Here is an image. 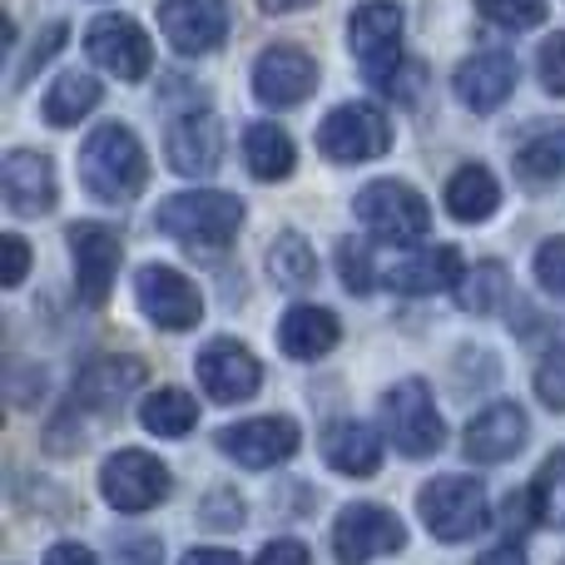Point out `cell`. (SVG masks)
I'll use <instances>...</instances> for the list:
<instances>
[{"instance_id":"1","label":"cell","mask_w":565,"mask_h":565,"mask_svg":"<svg viewBox=\"0 0 565 565\" xmlns=\"http://www.w3.org/2000/svg\"><path fill=\"white\" fill-rule=\"evenodd\" d=\"M79 179L99 204H129L145 194L149 184V159L145 145L135 139L129 125H99L79 149Z\"/></svg>"},{"instance_id":"2","label":"cell","mask_w":565,"mask_h":565,"mask_svg":"<svg viewBox=\"0 0 565 565\" xmlns=\"http://www.w3.org/2000/svg\"><path fill=\"white\" fill-rule=\"evenodd\" d=\"M244 224V199L224 189H189L159 204V228L184 248H228Z\"/></svg>"},{"instance_id":"3","label":"cell","mask_w":565,"mask_h":565,"mask_svg":"<svg viewBox=\"0 0 565 565\" xmlns=\"http://www.w3.org/2000/svg\"><path fill=\"white\" fill-rule=\"evenodd\" d=\"M352 214L362 218V228L382 238V244H397V248H412L427 238L431 228V209L417 189L397 184V179H372L358 199H352Z\"/></svg>"},{"instance_id":"4","label":"cell","mask_w":565,"mask_h":565,"mask_svg":"<svg viewBox=\"0 0 565 565\" xmlns=\"http://www.w3.org/2000/svg\"><path fill=\"white\" fill-rule=\"evenodd\" d=\"M348 45L362 75L372 85H387L402 70V10L392 0H362L348 20Z\"/></svg>"},{"instance_id":"5","label":"cell","mask_w":565,"mask_h":565,"mask_svg":"<svg viewBox=\"0 0 565 565\" xmlns=\"http://www.w3.org/2000/svg\"><path fill=\"white\" fill-rule=\"evenodd\" d=\"M487 516V487L477 477H437L422 487V521L437 541H471Z\"/></svg>"},{"instance_id":"6","label":"cell","mask_w":565,"mask_h":565,"mask_svg":"<svg viewBox=\"0 0 565 565\" xmlns=\"http://www.w3.org/2000/svg\"><path fill=\"white\" fill-rule=\"evenodd\" d=\"M382 422H387V437L402 457H431L441 447V412L431 402V387L417 377L397 382V387L382 397Z\"/></svg>"},{"instance_id":"7","label":"cell","mask_w":565,"mask_h":565,"mask_svg":"<svg viewBox=\"0 0 565 565\" xmlns=\"http://www.w3.org/2000/svg\"><path fill=\"white\" fill-rule=\"evenodd\" d=\"M169 487H174V481H169V467L139 447L115 451V457L99 467V491H105V501L115 511H125V516L154 511L159 501L169 497Z\"/></svg>"},{"instance_id":"8","label":"cell","mask_w":565,"mask_h":565,"mask_svg":"<svg viewBox=\"0 0 565 565\" xmlns=\"http://www.w3.org/2000/svg\"><path fill=\"white\" fill-rule=\"evenodd\" d=\"M318 149L332 164H362L392 149V125L377 105H338L318 125Z\"/></svg>"},{"instance_id":"9","label":"cell","mask_w":565,"mask_h":565,"mask_svg":"<svg viewBox=\"0 0 565 565\" xmlns=\"http://www.w3.org/2000/svg\"><path fill=\"white\" fill-rule=\"evenodd\" d=\"M402 546H407V526L387 507L358 501V507H348L332 521V556H338V565H367Z\"/></svg>"},{"instance_id":"10","label":"cell","mask_w":565,"mask_h":565,"mask_svg":"<svg viewBox=\"0 0 565 565\" xmlns=\"http://www.w3.org/2000/svg\"><path fill=\"white\" fill-rule=\"evenodd\" d=\"M135 298H139V308H145V318L164 332H189V328H199V318H204V298H199V288L169 264L139 268Z\"/></svg>"},{"instance_id":"11","label":"cell","mask_w":565,"mask_h":565,"mask_svg":"<svg viewBox=\"0 0 565 565\" xmlns=\"http://www.w3.org/2000/svg\"><path fill=\"white\" fill-rule=\"evenodd\" d=\"M85 55L115 79H145L154 65V45H149L145 25L129 15H95L85 30Z\"/></svg>"},{"instance_id":"12","label":"cell","mask_w":565,"mask_h":565,"mask_svg":"<svg viewBox=\"0 0 565 565\" xmlns=\"http://www.w3.org/2000/svg\"><path fill=\"white\" fill-rule=\"evenodd\" d=\"M65 244H70V258H75L79 302H85V308H99V302L109 298V288H115L125 248H119V238L109 234L105 224H70Z\"/></svg>"},{"instance_id":"13","label":"cell","mask_w":565,"mask_h":565,"mask_svg":"<svg viewBox=\"0 0 565 565\" xmlns=\"http://www.w3.org/2000/svg\"><path fill=\"white\" fill-rule=\"evenodd\" d=\"M159 30L179 55H209L228 40V0H159Z\"/></svg>"},{"instance_id":"14","label":"cell","mask_w":565,"mask_h":565,"mask_svg":"<svg viewBox=\"0 0 565 565\" xmlns=\"http://www.w3.org/2000/svg\"><path fill=\"white\" fill-rule=\"evenodd\" d=\"M318 89V60L302 45H268L254 65V95L274 109H292Z\"/></svg>"},{"instance_id":"15","label":"cell","mask_w":565,"mask_h":565,"mask_svg":"<svg viewBox=\"0 0 565 565\" xmlns=\"http://www.w3.org/2000/svg\"><path fill=\"white\" fill-rule=\"evenodd\" d=\"M298 422L292 417H254V422H238V427H224L218 431V451L238 461L248 471H264V467H278L298 451Z\"/></svg>"},{"instance_id":"16","label":"cell","mask_w":565,"mask_h":565,"mask_svg":"<svg viewBox=\"0 0 565 565\" xmlns=\"http://www.w3.org/2000/svg\"><path fill=\"white\" fill-rule=\"evenodd\" d=\"M199 382L209 387V397L214 402H248L258 392V382H264V367H258V358L244 348V342L234 338H214L204 352H199L194 362Z\"/></svg>"},{"instance_id":"17","label":"cell","mask_w":565,"mask_h":565,"mask_svg":"<svg viewBox=\"0 0 565 565\" xmlns=\"http://www.w3.org/2000/svg\"><path fill=\"white\" fill-rule=\"evenodd\" d=\"M164 154H169V169L184 179H204L224 164V125L218 115L209 109H194V115L174 119L164 135Z\"/></svg>"},{"instance_id":"18","label":"cell","mask_w":565,"mask_h":565,"mask_svg":"<svg viewBox=\"0 0 565 565\" xmlns=\"http://www.w3.org/2000/svg\"><path fill=\"white\" fill-rule=\"evenodd\" d=\"M451 89H457V99L467 109L491 115V109H501L511 99V89H516V60H511L507 50H481V55L457 65Z\"/></svg>"},{"instance_id":"19","label":"cell","mask_w":565,"mask_h":565,"mask_svg":"<svg viewBox=\"0 0 565 565\" xmlns=\"http://www.w3.org/2000/svg\"><path fill=\"white\" fill-rule=\"evenodd\" d=\"M521 447H526V412H521L516 402H497V407L477 412L471 427L461 431V451H467V461H481V467L516 457Z\"/></svg>"},{"instance_id":"20","label":"cell","mask_w":565,"mask_h":565,"mask_svg":"<svg viewBox=\"0 0 565 565\" xmlns=\"http://www.w3.org/2000/svg\"><path fill=\"white\" fill-rule=\"evenodd\" d=\"M60 199L55 189V164H50L45 154H35V149H10L6 154V204L10 214H50Z\"/></svg>"},{"instance_id":"21","label":"cell","mask_w":565,"mask_h":565,"mask_svg":"<svg viewBox=\"0 0 565 565\" xmlns=\"http://www.w3.org/2000/svg\"><path fill=\"white\" fill-rule=\"evenodd\" d=\"M145 382V362L135 358H99L79 372L75 382V402L79 407H95V412H119L125 397Z\"/></svg>"},{"instance_id":"22","label":"cell","mask_w":565,"mask_h":565,"mask_svg":"<svg viewBox=\"0 0 565 565\" xmlns=\"http://www.w3.org/2000/svg\"><path fill=\"white\" fill-rule=\"evenodd\" d=\"M461 274H467L461 254L451 244H441V248H427V254H412V258H402V264H392L387 268V288L407 292V298H427V292L451 288Z\"/></svg>"},{"instance_id":"23","label":"cell","mask_w":565,"mask_h":565,"mask_svg":"<svg viewBox=\"0 0 565 565\" xmlns=\"http://www.w3.org/2000/svg\"><path fill=\"white\" fill-rule=\"evenodd\" d=\"M338 338H342V322L332 318L328 308H308V302L288 308L278 322V348L298 362H312V358H322V352H332Z\"/></svg>"},{"instance_id":"24","label":"cell","mask_w":565,"mask_h":565,"mask_svg":"<svg viewBox=\"0 0 565 565\" xmlns=\"http://www.w3.org/2000/svg\"><path fill=\"white\" fill-rule=\"evenodd\" d=\"M322 461L342 477H372L382 467V437L362 422H332L322 431Z\"/></svg>"},{"instance_id":"25","label":"cell","mask_w":565,"mask_h":565,"mask_svg":"<svg viewBox=\"0 0 565 565\" xmlns=\"http://www.w3.org/2000/svg\"><path fill=\"white\" fill-rule=\"evenodd\" d=\"M244 164L254 179L274 184V179H288L292 164H298V149H292V135L274 119H258V125L244 129Z\"/></svg>"},{"instance_id":"26","label":"cell","mask_w":565,"mask_h":565,"mask_svg":"<svg viewBox=\"0 0 565 565\" xmlns=\"http://www.w3.org/2000/svg\"><path fill=\"white\" fill-rule=\"evenodd\" d=\"M501 209V184L487 164H461L457 174L447 179V214L461 218V224H481Z\"/></svg>"},{"instance_id":"27","label":"cell","mask_w":565,"mask_h":565,"mask_svg":"<svg viewBox=\"0 0 565 565\" xmlns=\"http://www.w3.org/2000/svg\"><path fill=\"white\" fill-rule=\"evenodd\" d=\"M516 174L521 184H556L565 174V119L561 125H541L516 145Z\"/></svg>"},{"instance_id":"28","label":"cell","mask_w":565,"mask_h":565,"mask_svg":"<svg viewBox=\"0 0 565 565\" xmlns=\"http://www.w3.org/2000/svg\"><path fill=\"white\" fill-rule=\"evenodd\" d=\"M95 105H99V79L85 75V70H65V75L45 89V99H40L45 125H55V129L79 125V119H85Z\"/></svg>"},{"instance_id":"29","label":"cell","mask_w":565,"mask_h":565,"mask_svg":"<svg viewBox=\"0 0 565 565\" xmlns=\"http://www.w3.org/2000/svg\"><path fill=\"white\" fill-rule=\"evenodd\" d=\"M139 422H145V431H154V437H184L199 422V402L189 397L184 387H159L139 402Z\"/></svg>"},{"instance_id":"30","label":"cell","mask_w":565,"mask_h":565,"mask_svg":"<svg viewBox=\"0 0 565 565\" xmlns=\"http://www.w3.org/2000/svg\"><path fill=\"white\" fill-rule=\"evenodd\" d=\"M268 274H274L278 288L288 292H302L318 282V258H312L308 238L302 234H278L274 248H268Z\"/></svg>"},{"instance_id":"31","label":"cell","mask_w":565,"mask_h":565,"mask_svg":"<svg viewBox=\"0 0 565 565\" xmlns=\"http://www.w3.org/2000/svg\"><path fill=\"white\" fill-rule=\"evenodd\" d=\"M531 497H536L541 521L565 531V451H551L546 457V467H541L536 481H531Z\"/></svg>"},{"instance_id":"32","label":"cell","mask_w":565,"mask_h":565,"mask_svg":"<svg viewBox=\"0 0 565 565\" xmlns=\"http://www.w3.org/2000/svg\"><path fill=\"white\" fill-rule=\"evenodd\" d=\"M477 10L501 30H536L546 20V0H477Z\"/></svg>"},{"instance_id":"33","label":"cell","mask_w":565,"mask_h":565,"mask_svg":"<svg viewBox=\"0 0 565 565\" xmlns=\"http://www.w3.org/2000/svg\"><path fill=\"white\" fill-rule=\"evenodd\" d=\"M501 298H507V268H501V264H477V268H471L461 302H467V308H477V312H491Z\"/></svg>"},{"instance_id":"34","label":"cell","mask_w":565,"mask_h":565,"mask_svg":"<svg viewBox=\"0 0 565 565\" xmlns=\"http://www.w3.org/2000/svg\"><path fill=\"white\" fill-rule=\"evenodd\" d=\"M536 397L546 402L551 412H565V348H551L546 358L536 362Z\"/></svg>"},{"instance_id":"35","label":"cell","mask_w":565,"mask_h":565,"mask_svg":"<svg viewBox=\"0 0 565 565\" xmlns=\"http://www.w3.org/2000/svg\"><path fill=\"white\" fill-rule=\"evenodd\" d=\"M536 282L551 298H565V234L546 238V244L536 248Z\"/></svg>"},{"instance_id":"36","label":"cell","mask_w":565,"mask_h":565,"mask_svg":"<svg viewBox=\"0 0 565 565\" xmlns=\"http://www.w3.org/2000/svg\"><path fill=\"white\" fill-rule=\"evenodd\" d=\"M338 278L348 292H372V264H367V248L342 238L338 244Z\"/></svg>"},{"instance_id":"37","label":"cell","mask_w":565,"mask_h":565,"mask_svg":"<svg viewBox=\"0 0 565 565\" xmlns=\"http://www.w3.org/2000/svg\"><path fill=\"white\" fill-rule=\"evenodd\" d=\"M204 526H218V531H234V526H244V501L234 497V491H209V501H204Z\"/></svg>"},{"instance_id":"38","label":"cell","mask_w":565,"mask_h":565,"mask_svg":"<svg viewBox=\"0 0 565 565\" xmlns=\"http://www.w3.org/2000/svg\"><path fill=\"white\" fill-rule=\"evenodd\" d=\"M541 85L551 89V95H565V30L541 45Z\"/></svg>"},{"instance_id":"39","label":"cell","mask_w":565,"mask_h":565,"mask_svg":"<svg viewBox=\"0 0 565 565\" xmlns=\"http://www.w3.org/2000/svg\"><path fill=\"white\" fill-rule=\"evenodd\" d=\"M60 45H65V25H60V20H55V25H45V35H40L35 45H30L25 65H20V79H30V75H35V70H45V60L55 55Z\"/></svg>"},{"instance_id":"40","label":"cell","mask_w":565,"mask_h":565,"mask_svg":"<svg viewBox=\"0 0 565 565\" xmlns=\"http://www.w3.org/2000/svg\"><path fill=\"white\" fill-rule=\"evenodd\" d=\"M254 565H312V556H308V546H302V541L282 536V541H268V546L258 551Z\"/></svg>"},{"instance_id":"41","label":"cell","mask_w":565,"mask_h":565,"mask_svg":"<svg viewBox=\"0 0 565 565\" xmlns=\"http://www.w3.org/2000/svg\"><path fill=\"white\" fill-rule=\"evenodd\" d=\"M25 274H30V244L20 234H6V288L25 282Z\"/></svg>"},{"instance_id":"42","label":"cell","mask_w":565,"mask_h":565,"mask_svg":"<svg viewBox=\"0 0 565 565\" xmlns=\"http://www.w3.org/2000/svg\"><path fill=\"white\" fill-rule=\"evenodd\" d=\"M159 541H149V536H135V541H125L119 546V565H159Z\"/></svg>"},{"instance_id":"43","label":"cell","mask_w":565,"mask_h":565,"mask_svg":"<svg viewBox=\"0 0 565 565\" xmlns=\"http://www.w3.org/2000/svg\"><path fill=\"white\" fill-rule=\"evenodd\" d=\"M45 565H99V561L85 546H75V541H60V546L45 551Z\"/></svg>"},{"instance_id":"44","label":"cell","mask_w":565,"mask_h":565,"mask_svg":"<svg viewBox=\"0 0 565 565\" xmlns=\"http://www.w3.org/2000/svg\"><path fill=\"white\" fill-rule=\"evenodd\" d=\"M179 565H238L234 551H218V546H204V551H189Z\"/></svg>"},{"instance_id":"45","label":"cell","mask_w":565,"mask_h":565,"mask_svg":"<svg viewBox=\"0 0 565 565\" xmlns=\"http://www.w3.org/2000/svg\"><path fill=\"white\" fill-rule=\"evenodd\" d=\"M477 565H526V556H521V546H497L487 556H477Z\"/></svg>"},{"instance_id":"46","label":"cell","mask_w":565,"mask_h":565,"mask_svg":"<svg viewBox=\"0 0 565 565\" xmlns=\"http://www.w3.org/2000/svg\"><path fill=\"white\" fill-rule=\"evenodd\" d=\"M258 6H264L268 15H288V10H302V6H312V0H258Z\"/></svg>"}]
</instances>
